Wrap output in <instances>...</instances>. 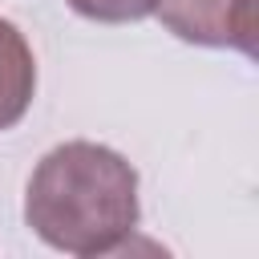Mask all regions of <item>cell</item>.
Masks as SVG:
<instances>
[{
	"label": "cell",
	"mask_w": 259,
	"mask_h": 259,
	"mask_svg": "<svg viewBox=\"0 0 259 259\" xmlns=\"http://www.w3.org/2000/svg\"><path fill=\"white\" fill-rule=\"evenodd\" d=\"M138 170L101 142H61L28 174L24 223L53 251L97 259L125 247L138 231Z\"/></svg>",
	"instance_id": "obj_1"
},
{
	"label": "cell",
	"mask_w": 259,
	"mask_h": 259,
	"mask_svg": "<svg viewBox=\"0 0 259 259\" xmlns=\"http://www.w3.org/2000/svg\"><path fill=\"white\" fill-rule=\"evenodd\" d=\"M154 16L186 45L255 53V0H158Z\"/></svg>",
	"instance_id": "obj_2"
},
{
	"label": "cell",
	"mask_w": 259,
	"mask_h": 259,
	"mask_svg": "<svg viewBox=\"0 0 259 259\" xmlns=\"http://www.w3.org/2000/svg\"><path fill=\"white\" fill-rule=\"evenodd\" d=\"M36 97V57L24 32L0 16V134L12 130Z\"/></svg>",
	"instance_id": "obj_3"
},
{
	"label": "cell",
	"mask_w": 259,
	"mask_h": 259,
	"mask_svg": "<svg viewBox=\"0 0 259 259\" xmlns=\"http://www.w3.org/2000/svg\"><path fill=\"white\" fill-rule=\"evenodd\" d=\"M77 16L97 20V24H130V20H146L154 16L158 0H65Z\"/></svg>",
	"instance_id": "obj_4"
}]
</instances>
